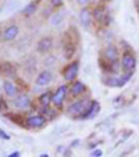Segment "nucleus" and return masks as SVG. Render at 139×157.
<instances>
[{
    "instance_id": "24",
    "label": "nucleus",
    "mask_w": 139,
    "mask_h": 157,
    "mask_svg": "<svg viewBox=\"0 0 139 157\" xmlns=\"http://www.w3.org/2000/svg\"><path fill=\"white\" fill-rule=\"evenodd\" d=\"M0 136L3 138V139H10V136H9V135H6V133H4V131H3V129H0Z\"/></svg>"
},
{
    "instance_id": "28",
    "label": "nucleus",
    "mask_w": 139,
    "mask_h": 157,
    "mask_svg": "<svg viewBox=\"0 0 139 157\" xmlns=\"http://www.w3.org/2000/svg\"><path fill=\"white\" fill-rule=\"evenodd\" d=\"M104 2H111V0H104Z\"/></svg>"
},
{
    "instance_id": "8",
    "label": "nucleus",
    "mask_w": 139,
    "mask_h": 157,
    "mask_svg": "<svg viewBox=\"0 0 139 157\" xmlns=\"http://www.w3.org/2000/svg\"><path fill=\"white\" fill-rule=\"evenodd\" d=\"M48 120L44 118L43 116H39V114H35V116H31L27 120V124L29 125L31 128H41L44 125V122Z\"/></svg>"
},
{
    "instance_id": "26",
    "label": "nucleus",
    "mask_w": 139,
    "mask_h": 157,
    "mask_svg": "<svg viewBox=\"0 0 139 157\" xmlns=\"http://www.w3.org/2000/svg\"><path fill=\"white\" fill-rule=\"evenodd\" d=\"M10 157H20V151H13L11 154H9Z\"/></svg>"
},
{
    "instance_id": "22",
    "label": "nucleus",
    "mask_w": 139,
    "mask_h": 157,
    "mask_svg": "<svg viewBox=\"0 0 139 157\" xmlns=\"http://www.w3.org/2000/svg\"><path fill=\"white\" fill-rule=\"evenodd\" d=\"M4 110H7V106H6V103H4L3 99L0 98V111H4Z\"/></svg>"
},
{
    "instance_id": "18",
    "label": "nucleus",
    "mask_w": 139,
    "mask_h": 157,
    "mask_svg": "<svg viewBox=\"0 0 139 157\" xmlns=\"http://www.w3.org/2000/svg\"><path fill=\"white\" fill-rule=\"evenodd\" d=\"M39 101H41L42 106H49V104L52 103V95L49 92L43 93V95L41 96V99H39Z\"/></svg>"
},
{
    "instance_id": "5",
    "label": "nucleus",
    "mask_w": 139,
    "mask_h": 157,
    "mask_svg": "<svg viewBox=\"0 0 139 157\" xmlns=\"http://www.w3.org/2000/svg\"><path fill=\"white\" fill-rule=\"evenodd\" d=\"M103 56L109 63H117V60H118V57H120V53L114 44H109V46L104 49Z\"/></svg>"
},
{
    "instance_id": "19",
    "label": "nucleus",
    "mask_w": 139,
    "mask_h": 157,
    "mask_svg": "<svg viewBox=\"0 0 139 157\" xmlns=\"http://www.w3.org/2000/svg\"><path fill=\"white\" fill-rule=\"evenodd\" d=\"M35 10H36V4L35 3H31V4H28L24 10H22V13H24L25 15H31V14H33V13H35Z\"/></svg>"
},
{
    "instance_id": "17",
    "label": "nucleus",
    "mask_w": 139,
    "mask_h": 157,
    "mask_svg": "<svg viewBox=\"0 0 139 157\" xmlns=\"http://www.w3.org/2000/svg\"><path fill=\"white\" fill-rule=\"evenodd\" d=\"M63 21H64V13H56L50 18V24L53 27H60L63 24Z\"/></svg>"
},
{
    "instance_id": "13",
    "label": "nucleus",
    "mask_w": 139,
    "mask_h": 157,
    "mask_svg": "<svg viewBox=\"0 0 139 157\" xmlns=\"http://www.w3.org/2000/svg\"><path fill=\"white\" fill-rule=\"evenodd\" d=\"M79 18H81V24L83 25V28L88 29L89 25H91V21H92V14L88 9H82L79 13Z\"/></svg>"
},
{
    "instance_id": "9",
    "label": "nucleus",
    "mask_w": 139,
    "mask_h": 157,
    "mask_svg": "<svg viewBox=\"0 0 139 157\" xmlns=\"http://www.w3.org/2000/svg\"><path fill=\"white\" fill-rule=\"evenodd\" d=\"M52 48H53V40H52V38H43V39H41L38 43L39 53H48Z\"/></svg>"
},
{
    "instance_id": "20",
    "label": "nucleus",
    "mask_w": 139,
    "mask_h": 157,
    "mask_svg": "<svg viewBox=\"0 0 139 157\" xmlns=\"http://www.w3.org/2000/svg\"><path fill=\"white\" fill-rule=\"evenodd\" d=\"M42 114H43V116H44V114H48L46 120H52L56 113H54V111H52V109H49L48 106H43V109H42Z\"/></svg>"
},
{
    "instance_id": "10",
    "label": "nucleus",
    "mask_w": 139,
    "mask_h": 157,
    "mask_svg": "<svg viewBox=\"0 0 139 157\" xmlns=\"http://www.w3.org/2000/svg\"><path fill=\"white\" fill-rule=\"evenodd\" d=\"M52 72L50 71H42L41 74L38 75V78H36V85L38 86H44L48 85V83H50L52 81Z\"/></svg>"
},
{
    "instance_id": "7",
    "label": "nucleus",
    "mask_w": 139,
    "mask_h": 157,
    "mask_svg": "<svg viewBox=\"0 0 139 157\" xmlns=\"http://www.w3.org/2000/svg\"><path fill=\"white\" fill-rule=\"evenodd\" d=\"M18 32H20V29H18L17 25H10V27H7L6 29L3 31V35H2V38H3V40H6V42L14 40V39L17 38Z\"/></svg>"
},
{
    "instance_id": "11",
    "label": "nucleus",
    "mask_w": 139,
    "mask_h": 157,
    "mask_svg": "<svg viewBox=\"0 0 139 157\" xmlns=\"http://www.w3.org/2000/svg\"><path fill=\"white\" fill-rule=\"evenodd\" d=\"M3 90H4L7 98H15L18 93L17 88H15V85L11 82V81H6V82L3 83Z\"/></svg>"
},
{
    "instance_id": "14",
    "label": "nucleus",
    "mask_w": 139,
    "mask_h": 157,
    "mask_svg": "<svg viewBox=\"0 0 139 157\" xmlns=\"http://www.w3.org/2000/svg\"><path fill=\"white\" fill-rule=\"evenodd\" d=\"M93 18H95L98 22H103L106 20V7L104 6H98L93 10Z\"/></svg>"
},
{
    "instance_id": "25",
    "label": "nucleus",
    "mask_w": 139,
    "mask_h": 157,
    "mask_svg": "<svg viewBox=\"0 0 139 157\" xmlns=\"http://www.w3.org/2000/svg\"><path fill=\"white\" fill-rule=\"evenodd\" d=\"M91 0H78V3L79 4H82V6H85V4H88Z\"/></svg>"
},
{
    "instance_id": "12",
    "label": "nucleus",
    "mask_w": 139,
    "mask_h": 157,
    "mask_svg": "<svg viewBox=\"0 0 139 157\" xmlns=\"http://www.w3.org/2000/svg\"><path fill=\"white\" fill-rule=\"evenodd\" d=\"M29 104H31V100H29V98H28L27 95H21L14 100V106L17 107V109H21V110L28 109Z\"/></svg>"
},
{
    "instance_id": "23",
    "label": "nucleus",
    "mask_w": 139,
    "mask_h": 157,
    "mask_svg": "<svg viewBox=\"0 0 139 157\" xmlns=\"http://www.w3.org/2000/svg\"><path fill=\"white\" fill-rule=\"evenodd\" d=\"M52 4H53L54 7H60L63 4V0H52Z\"/></svg>"
},
{
    "instance_id": "6",
    "label": "nucleus",
    "mask_w": 139,
    "mask_h": 157,
    "mask_svg": "<svg viewBox=\"0 0 139 157\" xmlns=\"http://www.w3.org/2000/svg\"><path fill=\"white\" fill-rule=\"evenodd\" d=\"M99 111H100V103H99L98 100H92L88 110L83 113V116L81 117V118H95Z\"/></svg>"
},
{
    "instance_id": "16",
    "label": "nucleus",
    "mask_w": 139,
    "mask_h": 157,
    "mask_svg": "<svg viewBox=\"0 0 139 157\" xmlns=\"http://www.w3.org/2000/svg\"><path fill=\"white\" fill-rule=\"evenodd\" d=\"M85 90H86V88L82 82H75L74 85L71 86V95L72 96H79L81 93H83Z\"/></svg>"
},
{
    "instance_id": "3",
    "label": "nucleus",
    "mask_w": 139,
    "mask_h": 157,
    "mask_svg": "<svg viewBox=\"0 0 139 157\" xmlns=\"http://www.w3.org/2000/svg\"><path fill=\"white\" fill-rule=\"evenodd\" d=\"M67 93H68V86H65V85L60 86L56 92H54V95L52 96V103H53L56 107L61 109L63 103H64L65 98H67Z\"/></svg>"
},
{
    "instance_id": "21",
    "label": "nucleus",
    "mask_w": 139,
    "mask_h": 157,
    "mask_svg": "<svg viewBox=\"0 0 139 157\" xmlns=\"http://www.w3.org/2000/svg\"><path fill=\"white\" fill-rule=\"evenodd\" d=\"M91 156L92 157H100V156H103V151H102L100 149H96V150H93L91 153Z\"/></svg>"
},
{
    "instance_id": "15",
    "label": "nucleus",
    "mask_w": 139,
    "mask_h": 157,
    "mask_svg": "<svg viewBox=\"0 0 139 157\" xmlns=\"http://www.w3.org/2000/svg\"><path fill=\"white\" fill-rule=\"evenodd\" d=\"M0 72H2L3 75H6V77L15 78V70L11 64H9V63H6V64H3L2 67H0Z\"/></svg>"
},
{
    "instance_id": "4",
    "label": "nucleus",
    "mask_w": 139,
    "mask_h": 157,
    "mask_svg": "<svg viewBox=\"0 0 139 157\" xmlns=\"http://www.w3.org/2000/svg\"><path fill=\"white\" fill-rule=\"evenodd\" d=\"M78 71H79V63L78 61H74L71 63L70 65H67V68L64 70V79L67 81V82H71V81H74L75 78H77L78 75Z\"/></svg>"
},
{
    "instance_id": "2",
    "label": "nucleus",
    "mask_w": 139,
    "mask_h": 157,
    "mask_svg": "<svg viewBox=\"0 0 139 157\" xmlns=\"http://www.w3.org/2000/svg\"><path fill=\"white\" fill-rule=\"evenodd\" d=\"M136 67V57L131 52H125L121 59V68L125 72H133Z\"/></svg>"
},
{
    "instance_id": "27",
    "label": "nucleus",
    "mask_w": 139,
    "mask_h": 157,
    "mask_svg": "<svg viewBox=\"0 0 139 157\" xmlns=\"http://www.w3.org/2000/svg\"><path fill=\"white\" fill-rule=\"evenodd\" d=\"M39 156H41V157H48L49 154H46V153H42V154H39Z\"/></svg>"
},
{
    "instance_id": "1",
    "label": "nucleus",
    "mask_w": 139,
    "mask_h": 157,
    "mask_svg": "<svg viewBox=\"0 0 139 157\" xmlns=\"http://www.w3.org/2000/svg\"><path fill=\"white\" fill-rule=\"evenodd\" d=\"M89 100H86V99H82V100H77L74 101L72 104H70V107H68V114H71L72 117H82L83 113H85L86 110H88L89 107Z\"/></svg>"
}]
</instances>
